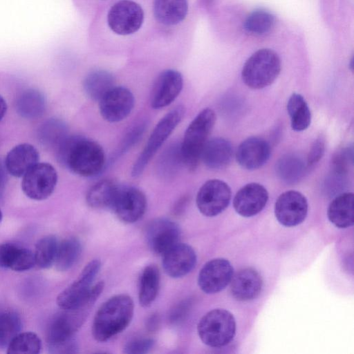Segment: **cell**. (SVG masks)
<instances>
[{
    "mask_svg": "<svg viewBox=\"0 0 354 354\" xmlns=\"http://www.w3.org/2000/svg\"><path fill=\"white\" fill-rule=\"evenodd\" d=\"M184 166L180 144L169 145L160 155L157 162L158 174L163 179L173 178Z\"/></svg>",
    "mask_w": 354,
    "mask_h": 354,
    "instance_id": "cell-31",
    "label": "cell"
},
{
    "mask_svg": "<svg viewBox=\"0 0 354 354\" xmlns=\"http://www.w3.org/2000/svg\"><path fill=\"white\" fill-rule=\"evenodd\" d=\"M146 241L156 254L162 255L179 242L180 230L177 223L167 218L151 221L146 228Z\"/></svg>",
    "mask_w": 354,
    "mask_h": 354,
    "instance_id": "cell-13",
    "label": "cell"
},
{
    "mask_svg": "<svg viewBox=\"0 0 354 354\" xmlns=\"http://www.w3.org/2000/svg\"><path fill=\"white\" fill-rule=\"evenodd\" d=\"M118 186L114 181L108 179L96 183L87 192V204L96 209L111 208Z\"/></svg>",
    "mask_w": 354,
    "mask_h": 354,
    "instance_id": "cell-30",
    "label": "cell"
},
{
    "mask_svg": "<svg viewBox=\"0 0 354 354\" xmlns=\"http://www.w3.org/2000/svg\"><path fill=\"white\" fill-rule=\"evenodd\" d=\"M58 162L73 173L84 177L100 174L105 165L102 147L81 136H68L57 147Z\"/></svg>",
    "mask_w": 354,
    "mask_h": 354,
    "instance_id": "cell-1",
    "label": "cell"
},
{
    "mask_svg": "<svg viewBox=\"0 0 354 354\" xmlns=\"http://www.w3.org/2000/svg\"><path fill=\"white\" fill-rule=\"evenodd\" d=\"M270 145L259 137H250L243 140L236 153V161L240 166L248 170L261 167L270 158Z\"/></svg>",
    "mask_w": 354,
    "mask_h": 354,
    "instance_id": "cell-20",
    "label": "cell"
},
{
    "mask_svg": "<svg viewBox=\"0 0 354 354\" xmlns=\"http://www.w3.org/2000/svg\"><path fill=\"white\" fill-rule=\"evenodd\" d=\"M47 348L50 353L53 354L77 353L79 346L76 339L73 337L68 340L47 346Z\"/></svg>",
    "mask_w": 354,
    "mask_h": 354,
    "instance_id": "cell-43",
    "label": "cell"
},
{
    "mask_svg": "<svg viewBox=\"0 0 354 354\" xmlns=\"http://www.w3.org/2000/svg\"><path fill=\"white\" fill-rule=\"evenodd\" d=\"M160 272L153 265L146 266L142 272L138 299L143 307L150 306L156 299L160 286Z\"/></svg>",
    "mask_w": 354,
    "mask_h": 354,
    "instance_id": "cell-28",
    "label": "cell"
},
{
    "mask_svg": "<svg viewBox=\"0 0 354 354\" xmlns=\"http://www.w3.org/2000/svg\"><path fill=\"white\" fill-rule=\"evenodd\" d=\"M113 75L104 70H95L89 73L83 82L86 95L94 101H100L114 87Z\"/></svg>",
    "mask_w": 354,
    "mask_h": 354,
    "instance_id": "cell-27",
    "label": "cell"
},
{
    "mask_svg": "<svg viewBox=\"0 0 354 354\" xmlns=\"http://www.w3.org/2000/svg\"><path fill=\"white\" fill-rule=\"evenodd\" d=\"M159 317L157 314H152L148 317L146 323L147 328L149 330H155L159 326Z\"/></svg>",
    "mask_w": 354,
    "mask_h": 354,
    "instance_id": "cell-48",
    "label": "cell"
},
{
    "mask_svg": "<svg viewBox=\"0 0 354 354\" xmlns=\"http://www.w3.org/2000/svg\"><path fill=\"white\" fill-rule=\"evenodd\" d=\"M325 151V140L317 138L312 145L307 158V167H313L322 158Z\"/></svg>",
    "mask_w": 354,
    "mask_h": 354,
    "instance_id": "cell-44",
    "label": "cell"
},
{
    "mask_svg": "<svg viewBox=\"0 0 354 354\" xmlns=\"http://www.w3.org/2000/svg\"><path fill=\"white\" fill-rule=\"evenodd\" d=\"M41 341L32 332L19 333L7 347L8 353L37 354L41 350Z\"/></svg>",
    "mask_w": 354,
    "mask_h": 354,
    "instance_id": "cell-39",
    "label": "cell"
},
{
    "mask_svg": "<svg viewBox=\"0 0 354 354\" xmlns=\"http://www.w3.org/2000/svg\"><path fill=\"white\" fill-rule=\"evenodd\" d=\"M353 151L349 149H342L337 152L333 158L332 166L334 171L338 174L346 173L349 162H352Z\"/></svg>",
    "mask_w": 354,
    "mask_h": 354,
    "instance_id": "cell-42",
    "label": "cell"
},
{
    "mask_svg": "<svg viewBox=\"0 0 354 354\" xmlns=\"http://www.w3.org/2000/svg\"><path fill=\"white\" fill-rule=\"evenodd\" d=\"M59 242L54 235H47L40 239L34 252L35 265L39 268H50L55 261Z\"/></svg>",
    "mask_w": 354,
    "mask_h": 354,
    "instance_id": "cell-36",
    "label": "cell"
},
{
    "mask_svg": "<svg viewBox=\"0 0 354 354\" xmlns=\"http://www.w3.org/2000/svg\"><path fill=\"white\" fill-rule=\"evenodd\" d=\"M7 110L6 102L2 96L0 95V121L4 117Z\"/></svg>",
    "mask_w": 354,
    "mask_h": 354,
    "instance_id": "cell-49",
    "label": "cell"
},
{
    "mask_svg": "<svg viewBox=\"0 0 354 354\" xmlns=\"http://www.w3.org/2000/svg\"><path fill=\"white\" fill-rule=\"evenodd\" d=\"M234 270L225 259L217 258L207 262L200 270L198 283L207 294L216 293L223 290L231 281Z\"/></svg>",
    "mask_w": 354,
    "mask_h": 354,
    "instance_id": "cell-16",
    "label": "cell"
},
{
    "mask_svg": "<svg viewBox=\"0 0 354 354\" xmlns=\"http://www.w3.org/2000/svg\"><path fill=\"white\" fill-rule=\"evenodd\" d=\"M190 301L188 300L181 301L170 310L169 319L172 324H179L187 316L190 308Z\"/></svg>",
    "mask_w": 354,
    "mask_h": 354,
    "instance_id": "cell-45",
    "label": "cell"
},
{
    "mask_svg": "<svg viewBox=\"0 0 354 354\" xmlns=\"http://www.w3.org/2000/svg\"><path fill=\"white\" fill-rule=\"evenodd\" d=\"M188 11L187 0H154L153 12L156 20L164 25L179 24Z\"/></svg>",
    "mask_w": 354,
    "mask_h": 354,
    "instance_id": "cell-25",
    "label": "cell"
},
{
    "mask_svg": "<svg viewBox=\"0 0 354 354\" xmlns=\"http://www.w3.org/2000/svg\"><path fill=\"white\" fill-rule=\"evenodd\" d=\"M274 24L275 18L270 12L258 9L252 11L246 17L243 28L250 35L262 36L269 33Z\"/></svg>",
    "mask_w": 354,
    "mask_h": 354,
    "instance_id": "cell-35",
    "label": "cell"
},
{
    "mask_svg": "<svg viewBox=\"0 0 354 354\" xmlns=\"http://www.w3.org/2000/svg\"><path fill=\"white\" fill-rule=\"evenodd\" d=\"M82 252V245L75 237H69L59 243L54 265L59 271L71 269L78 261Z\"/></svg>",
    "mask_w": 354,
    "mask_h": 354,
    "instance_id": "cell-33",
    "label": "cell"
},
{
    "mask_svg": "<svg viewBox=\"0 0 354 354\" xmlns=\"http://www.w3.org/2000/svg\"><path fill=\"white\" fill-rule=\"evenodd\" d=\"M262 288V279L259 272L251 268L239 270L231 280V292L239 301H250L256 298Z\"/></svg>",
    "mask_w": 354,
    "mask_h": 354,
    "instance_id": "cell-22",
    "label": "cell"
},
{
    "mask_svg": "<svg viewBox=\"0 0 354 354\" xmlns=\"http://www.w3.org/2000/svg\"><path fill=\"white\" fill-rule=\"evenodd\" d=\"M100 267L98 259H93L85 266L77 278L57 296V304L61 309L77 307L85 300Z\"/></svg>",
    "mask_w": 354,
    "mask_h": 354,
    "instance_id": "cell-10",
    "label": "cell"
},
{
    "mask_svg": "<svg viewBox=\"0 0 354 354\" xmlns=\"http://www.w3.org/2000/svg\"><path fill=\"white\" fill-rule=\"evenodd\" d=\"M2 218H3V214H2L1 211L0 210V223H1V221H2Z\"/></svg>",
    "mask_w": 354,
    "mask_h": 354,
    "instance_id": "cell-50",
    "label": "cell"
},
{
    "mask_svg": "<svg viewBox=\"0 0 354 354\" xmlns=\"http://www.w3.org/2000/svg\"><path fill=\"white\" fill-rule=\"evenodd\" d=\"M133 310V301L127 295H117L107 299L94 317L92 325L94 339L106 342L121 333L130 324Z\"/></svg>",
    "mask_w": 354,
    "mask_h": 354,
    "instance_id": "cell-2",
    "label": "cell"
},
{
    "mask_svg": "<svg viewBox=\"0 0 354 354\" xmlns=\"http://www.w3.org/2000/svg\"><path fill=\"white\" fill-rule=\"evenodd\" d=\"M287 111L290 118L292 129L295 131L306 130L311 122V113L304 97L292 93L287 103Z\"/></svg>",
    "mask_w": 354,
    "mask_h": 354,
    "instance_id": "cell-29",
    "label": "cell"
},
{
    "mask_svg": "<svg viewBox=\"0 0 354 354\" xmlns=\"http://www.w3.org/2000/svg\"><path fill=\"white\" fill-rule=\"evenodd\" d=\"M102 117L109 122L126 118L134 106V96L128 88L114 86L99 101Z\"/></svg>",
    "mask_w": 354,
    "mask_h": 354,
    "instance_id": "cell-15",
    "label": "cell"
},
{
    "mask_svg": "<svg viewBox=\"0 0 354 354\" xmlns=\"http://www.w3.org/2000/svg\"><path fill=\"white\" fill-rule=\"evenodd\" d=\"M281 71V60L276 52L269 48L259 49L245 62L241 71L243 82L253 89L270 85Z\"/></svg>",
    "mask_w": 354,
    "mask_h": 354,
    "instance_id": "cell-5",
    "label": "cell"
},
{
    "mask_svg": "<svg viewBox=\"0 0 354 354\" xmlns=\"http://www.w3.org/2000/svg\"><path fill=\"white\" fill-rule=\"evenodd\" d=\"M68 136V127L61 119L50 118L39 128V141L45 147L55 148Z\"/></svg>",
    "mask_w": 354,
    "mask_h": 354,
    "instance_id": "cell-32",
    "label": "cell"
},
{
    "mask_svg": "<svg viewBox=\"0 0 354 354\" xmlns=\"http://www.w3.org/2000/svg\"><path fill=\"white\" fill-rule=\"evenodd\" d=\"M154 341L151 338L142 337L132 339L124 346V353L127 354H144L153 347Z\"/></svg>",
    "mask_w": 354,
    "mask_h": 354,
    "instance_id": "cell-41",
    "label": "cell"
},
{
    "mask_svg": "<svg viewBox=\"0 0 354 354\" xmlns=\"http://www.w3.org/2000/svg\"><path fill=\"white\" fill-rule=\"evenodd\" d=\"M185 114V109L179 105L168 112L156 124L144 149L134 162L131 175L140 176L151 158L168 138Z\"/></svg>",
    "mask_w": 354,
    "mask_h": 354,
    "instance_id": "cell-7",
    "label": "cell"
},
{
    "mask_svg": "<svg viewBox=\"0 0 354 354\" xmlns=\"http://www.w3.org/2000/svg\"><path fill=\"white\" fill-rule=\"evenodd\" d=\"M305 171V162L301 158L295 154L281 157L276 164L277 176L286 183L298 182L303 177Z\"/></svg>",
    "mask_w": 354,
    "mask_h": 354,
    "instance_id": "cell-34",
    "label": "cell"
},
{
    "mask_svg": "<svg viewBox=\"0 0 354 354\" xmlns=\"http://www.w3.org/2000/svg\"><path fill=\"white\" fill-rule=\"evenodd\" d=\"M268 193L261 185L251 183L241 188L233 200L236 212L242 216L250 217L260 212L267 203Z\"/></svg>",
    "mask_w": 354,
    "mask_h": 354,
    "instance_id": "cell-19",
    "label": "cell"
},
{
    "mask_svg": "<svg viewBox=\"0 0 354 354\" xmlns=\"http://www.w3.org/2000/svg\"><path fill=\"white\" fill-rule=\"evenodd\" d=\"M145 127L146 125L145 123H139L136 126H134L127 133L119 147V149L115 153V156L113 158V160L122 155L135 143H136V142H138V140L142 137L145 131Z\"/></svg>",
    "mask_w": 354,
    "mask_h": 354,
    "instance_id": "cell-40",
    "label": "cell"
},
{
    "mask_svg": "<svg viewBox=\"0 0 354 354\" xmlns=\"http://www.w3.org/2000/svg\"><path fill=\"white\" fill-rule=\"evenodd\" d=\"M147 199L142 191L132 186L117 187L111 209L123 222L132 223L144 215Z\"/></svg>",
    "mask_w": 354,
    "mask_h": 354,
    "instance_id": "cell-11",
    "label": "cell"
},
{
    "mask_svg": "<svg viewBox=\"0 0 354 354\" xmlns=\"http://www.w3.org/2000/svg\"><path fill=\"white\" fill-rule=\"evenodd\" d=\"M183 85L180 72L174 69L162 71L153 85L150 97L151 107L161 109L170 104L180 93Z\"/></svg>",
    "mask_w": 354,
    "mask_h": 354,
    "instance_id": "cell-17",
    "label": "cell"
},
{
    "mask_svg": "<svg viewBox=\"0 0 354 354\" xmlns=\"http://www.w3.org/2000/svg\"><path fill=\"white\" fill-rule=\"evenodd\" d=\"M57 183V174L53 166L38 162L23 176L21 189L28 198L42 201L53 194Z\"/></svg>",
    "mask_w": 354,
    "mask_h": 354,
    "instance_id": "cell-8",
    "label": "cell"
},
{
    "mask_svg": "<svg viewBox=\"0 0 354 354\" xmlns=\"http://www.w3.org/2000/svg\"><path fill=\"white\" fill-rule=\"evenodd\" d=\"M35 265L34 252L30 250L12 243L8 252L6 268L17 272L26 271Z\"/></svg>",
    "mask_w": 354,
    "mask_h": 354,
    "instance_id": "cell-37",
    "label": "cell"
},
{
    "mask_svg": "<svg viewBox=\"0 0 354 354\" xmlns=\"http://www.w3.org/2000/svg\"><path fill=\"white\" fill-rule=\"evenodd\" d=\"M144 20L141 6L131 0H121L110 8L107 23L110 29L119 35H129L137 32Z\"/></svg>",
    "mask_w": 354,
    "mask_h": 354,
    "instance_id": "cell-9",
    "label": "cell"
},
{
    "mask_svg": "<svg viewBox=\"0 0 354 354\" xmlns=\"http://www.w3.org/2000/svg\"><path fill=\"white\" fill-rule=\"evenodd\" d=\"M232 156L231 143L225 138L217 137L207 141L201 160L209 169H222L230 165Z\"/></svg>",
    "mask_w": 354,
    "mask_h": 354,
    "instance_id": "cell-23",
    "label": "cell"
},
{
    "mask_svg": "<svg viewBox=\"0 0 354 354\" xmlns=\"http://www.w3.org/2000/svg\"><path fill=\"white\" fill-rule=\"evenodd\" d=\"M21 328V319L17 313L0 312V348H7Z\"/></svg>",
    "mask_w": 354,
    "mask_h": 354,
    "instance_id": "cell-38",
    "label": "cell"
},
{
    "mask_svg": "<svg viewBox=\"0 0 354 354\" xmlns=\"http://www.w3.org/2000/svg\"><path fill=\"white\" fill-rule=\"evenodd\" d=\"M215 121L214 111L206 108L196 116L186 129L180 149L183 165L190 171L195 170L198 167L203 149Z\"/></svg>",
    "mask_w": 354,
    "mask_h": 354,
    "instance_id": "cell-4",
    "label": "cell"
},
{
    "mask_svg": "<svg viewBox=\"0 0 354 354\" xmlns=\"http://www.w3.org/2000/svg\"><path fill=\"white\" fill-rule=\"evenodd\" d=\"M11 243L0 244V269L6 268V258Z\"/></svg>",
    "mask_w": 354,
    "mask_h": 354,
    "instance_id": "cell-47",
    "label": "cell"
},
{
    "mask_svg": "<svg viewBox=\"0 0 354 354\" xmlns=\"http://www.w3.org/2000/svg\"><path fill=\"white\" fill-rule=\"evenodd\" d=\"M162 267L167 275L180 278L190 272L196 263L194 249L186 243L178 242L162 255Z\"/></svg>",
    "mask_w": 354,
    "mask_h": 354,
    "instance_id": "cell-18",
    "label": "cell"
},
{
    "mask_svg": "<svg viewBox=\"0 0 354 354\" xmlns=\"http://www.w3.org/2000/svg\"><path fill=\"white\" fill-rule=\"evenodd\" d=\"M39 152L30 144L15 146L7 154L5 166L8 172L15 177H23L39 161Z\"/></svg>",
    "mask_w": 354,
    "mask_h": 354,
    "instance_id": "cell-21",
    "label": "cell"
},
{
    "mask_svg": "<svg viewBox=\"0 0 354 354\" xmlns=\"http://www.w3.org/2000/svg\"><path fill=\"white\" fill-rule=\"evenodd\" d=\"M7 169L4 162L0 160V203L3 201L7 183Z\"/></svg>",
    "mask_w": 354,
    "mask_h": 354,
    "instance_id": "cell-46",
    "label": "cell"
},
{
    "mask_svg": "<svg viewBox=\"0 0 354 354\" xmlns=\"http://www.w3.org/2000/svg\"><path fill=\"white\" fill-rule=\"evenodd\" d=\"M197 330L205 344L211 347L223 346L228 344L235 335V319L226 310L214 309L201 319Z\"/></svg>",
    "mask_w": 354,
    "mask_h": 354,
    "instance_id": "cell-6",
    "label": "cell"
},
{
    "mask_svg": "<svg viewBox=\"0 0 354 354\" xmlns=\"http://www.w3.org/2000/svg\"><path fill=\"white\" fill-rule=\"evenodd\" d=\"M103 288L104 282H98L93 285L86 299L80 306L73 308L62 309L54 315L47 328V346L75 337V333L85 322Z\"/></svg>",
    "mask_w": 354,
    "mask_h": 354,
    "instance_id": "cell-3",
    "label": "cell"
},
{
    "mask_svg": "<svg viewBox=\"0 0 354 354\" xmlns=\"http://www.w3.org/2000/svg\"><path fill=\"white\" fill-rule=\"evenodd\" d=\"M231 189L223 180L212 179L206 181L196 196V205L206 216H214L221 213L229 205Z\"/></svg>",
    "mask_w": 354,
    "mask_h": 354,
    "instance_id": "cell-12",
    "label": "cell"
},
{
    "mask_svg": "<svg viewBox=\"0 0 354 354\" xmlns=\"http://www.w3.org/2000/svg\"><path fill=\"white\" fill-rule=\"evenodd\" d=\"M308 212L306 197L299 192L290 190L281 194L276 201L274 214L284 226H295L302 223Z\"/></svg>",
    "mask_w": 354,
    "mask_h": 354,
    "instance_id": "cell-14",
    "label": "cell"
},
{
    "mask_svg": "<svg viewBox=\"0 0 354 354\" xmlns=\"http://www.w3.org/2000/svg\"><path fill=\"white\" fill-rule=\"evenodd\" d=\"M353 201L354 195L346 192L335 197L328 208V217L336 227L346 228L353 224Z\"/></svg>",
    "mask_w": 354,
    "mask_h": 354,
    "instance_id": "cell-24",
    "label": "cell"
},
{
    "mask_svg": "<svg viewBox=\"0 0 354 354\" xmlns=\"http://www.w3.org/2000/svg\"><path fill=\"white\" fill-rule=\"evenodd\" d=\"M46 100L44 95L37 89L28 88L18 96L16 110L19 115L26 119H35L45 111Z\"/></svg>",
    "mask_w": 354,
    "mask_h": 354,
    "instance_id": "cell-26",
    "label": "cell"
}]
</instances>
